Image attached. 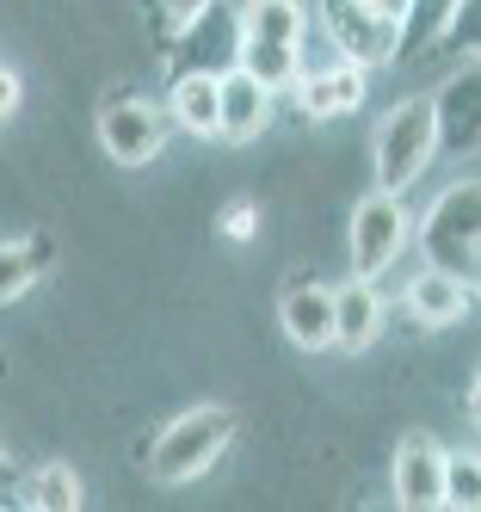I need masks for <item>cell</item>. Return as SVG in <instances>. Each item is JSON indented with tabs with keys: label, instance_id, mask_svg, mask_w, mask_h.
Returning a JSON list of instances; mask_svg holds the SVG:
<instances>
[{
	"label": "cell",
	"instance_id": "obj_1",
	"mask_svg": "<svg viewBox=\"0 0 481 512\" xmlns=\"http://www.w3.org/2000/svg\"><path fill=\"white\" fill-rule=\"evenodd\" d=\"M235 432H241V420H235V408H222V401H198V408L173 414L155 438H148V451H142L148 482H161V488L204 482V475L229 457Z\"/></svg>",
	"mask_w": 481,
	"mask_h": 512
},
{
	"label": "cell",
	"instance_id": "obj_2",
	"mask_svg": "<svg viewBox=\"0 0 481 512\" xmlns=\"http://www.w3.org/2000/svg\"><path fill=\"white\" fill-rule=\"evenodd\" d=\"M309 25L315 19L303 0H241V68H253L272 93L296 87Z\"/></svg>",
	"mask_w": 481,
	"mask_h": 512
},
{
	"label": "cell",
	"instance_id": "obj_3",
	"mask_svg": "<svg viewBox=\"0 0 481 512\" xmlns=\"http://www.w3.org/2000/svg\"><path fill=\"white\" fill-rule=\"evenodd\" d=\"M438 155H444V142H438V105H432V93L395 99L389 112H383V124H377V142H370L377 186L383 192H414L420 179L432 173Z\"/></svg>",
	"mask_w": 481,
	"mask_h": 512
},
{
	"label": "cell",
	"instance_id": "obj_4",
	"mask_svg": "<svg viewBox=\"0 0 481 512\" xmlns=\"http://www.w3.org/2000/svg\"><path fill=\"white\" fill-rule=\"evenodd\" d=\"M315 25L333 56H346L358 68H389L401 62V44H407V25L370 0H315Z\"/></svg>",
	"mask_w": 481,
	"mask_h": 512
},
{
	"label": "cell",
	"instance_id": "obj_5",
	"mask_svg": "<svg viewBox=\"0 0 481 512\" xmlns=\"http://www.w3.org/2000/svg\"><path fill=\"white\" fill-rule=\"evenodd\" d=\"M161 56L167 75H229L241 62V0H210L204 13H192L185 25L161 31Z\"/></svg>",
	"mask_w": 481,
	"mask_h": 512
},
{
	"label": "cell",
	"instance_id": "obj_6",
	"mask_svg": "<svg viewBox=\"0 0 481 512\" xmlns=\"http://www.w3.org/2000/svg\"><path fill=\"white\" fill-rule=\"evenodd\" d=\"M414 241L432 266H451L469 278L475 253H481V179H457V186H444L426 216L414 223Z\"/></svg>",
	"mask_w": 481,
	"mask_h": 512
},
{
	"label": "cell",
	"instance_id": "obj_7",
	"mask_svg": "<svg viewBox=\"0 0 481 512\" xmlns=\"http://www.w3.org/2000/svg\"><path fill=\"white\" fill-rule=\"evenodd\" d=\"M407 241H414V216H407V204H401V192H370V198H358V210H352V229H346V253H352V272L358 278H383L401 253H407Z\"/></svg>",
	"mask_w": 481,
	"mask_h": 512
},
{
	"label": "cell",
	"instance_id": "obj_8",
	"mask_svg": "<svg viewBox=\"0 0 481 512\" xmlns=\"http://www.w3.org/2000/svg\"><path fill=\"white\" fill-rule=\"evenodd\" d=\"M173 136L167 105L142 99V93H111L99 105V149L118 161V167H148Z\"/></svg>",
	"mask_w": 481,
	"mask_h": 512
},
{
	"label": "cell",
	"instance_id": "obj_9",
	"mask_svg": "<svg viewBox=\"0 0 481 512\" xmlns=\"http://www.w3.org/2000/svg\"><path fill=\"white\" fill-rule=\"evenodd\" d=\"M364 93H370V68H358V62H346V56H333V50H327V62H315V68L303 62V75H296V87H290L296 112L315 118V124L352 118L358 105H364Z\"/></svg>",
	"mask_w": 481,
	"mask_h": 512
},
{
	"label": "cell",
	"instance_id": "obj_10",
	"mask_svg": "<svg viewBox=\"0 0 481 512\" xmlns=\"http://www.w3.org/2000/svg\"><path fill=\"white\" fill-rule=\"evenodd\" d=\"M438 105V142L444 155H481V56H463L451 75L432 87Z\"/></svg>",
	"mask_w": 481,
	"mask_h": 512
},
{
	"label": "cell",
	"instance_id": "obj_11",
	"mask_svg": "<svg viewBox=\"0 0 481 512\" xmlns=\"http://www.w3.org/2000/svg\"><path fill=\"white\" fill-rule=\"evenodd\" d=\"M444 451L432 432H407L401 445H395V457H389V494H395V506H407V512H432V506H444Z\"/></svg>",
	"mask_w": 481,
	"mask_h": 512
},
{
	"label": "cell",
	"instance_id": "obj_12",
	"mask_svg": "<svg viewBox=\"0 0 481 512\" xmlns=\"http://www.w3.org/2000/svg\"><path fill=\"white\" fill-rule=\"evenodd\" d=\"M401 309H407V321L414 327H457L469 309H475V284L463 278V272H451V266H420L414 278H407V290H401Z\"/></svg>",
	"mask_w": 481,
	"mask_h": 512
},
{
	"label": "cell",
	"instance_id": "obj_13",
	"mask_svg": "<svg viewBox=\"0 0 481 512\" xmlns=\"http://www.w3.org/2000/svg\"><path fill=\"white\" fill-rule=\"evenodd\" d=\"M389 327V297L377 290V278H346L333 284V352H364L377 346Z\"/></svg>",
	"mask_w": 481,
	"mask_h": 512
},
{
	"label": "cell",
	"instance_id": "obj_14",
	"mask_svg": "<svg viewBox=\"0 0 481 512\" xmlns=\"http://www.w3.org/2000/svg\"><path fill=\"white\" fill-rule=\"evenodd\" d=\"M278 327L296 352H333V284L296 278L278 297Z\"/></svg>",
	"mask_w": 481,
	"mask_h": 512
},
{
	"label": "cell",
	"instance_id": "obj_15",
	"mask_svg": "<svg viewBox=\"0 0 481 512\" xmlns=\"http://www.w3.org/2000/svg\"><path fill=\"white\" fill-rule=\"evenodd\" d=\"M216 93H222V112H216V136L222 142H253L259 130L272 124V105H278V93L253 75V68H229V75L216 81Z\"/></svg>",
	"mask_w": 481,
	"mask_h": 512
},
{
	"label": "cell",
	"instance_id": "obj_16",
	"mask_svg": "<svg viewBox=\"0 0 481 512\" xmlns=\"http://www.w3.org/2000/svg\"><path fill=\"white\" fill-rule=\"evenodd\" d=\"M13 500L31 506V512H81L87 506V488H81V475H74L68 457H44V463H31L19 475Z\"/></svg>",
	"mask_w": 481,
	"mask_h": 512
},
{
	"label": "cell",
	"instance_id": "obj_17",
	"mask_svg": "<svg viewBox=\"0 0 481 512\" xmlns=\"http://www.w3.org/2000/svg\"><path fill=\"white\" fill-rule=\"evenodd\" d=\"M222 75H167V118L173 130L185 136H216V112H222V93H216Z\"/></svg>",
	"mask_w": 481,
	"mask_h": 512
},
{
	"label": "cell",
	"instance_id": "obj_18",
	"mask_svg": "<svg viewBox=\"0 0 481 512\" xmlns=\"http://www.w3.org/2000/svg\"><path fill=\"white\" fill-rule=\"evenodd\" d=\"M56 266V241L50 235H19L0 241V303H19L25 290Z\"/></svg>",
	"mask_w": 481,
	"mask_h": 512
},
{
	"label": "cell",
	"instance_id": "obj_19",
	"mask_svg": "<svg viewBox=\"0 0 481 512\" xmlns=\"http://www.w3.org/2000/svg\"><path fill=\"white\" fill-rule=\"evenodd\" d=\"M444 506L481 512V451H451L444 457Z\"/></svg>",
	"mask_w": 481,
	"mask_h": 512
},
{
	"label": "cell",
	"instance_id": "obj_20",
	"mask_svg": "<svg viewBox=\"0 0 481 512\" xmlns=\"http://www.w3.org/2000/svg\"><path fill=\"white\" fill-rule=\"evenodd\" d=\"M438 50H451V56H475L481 50V0H457L451 19H444V31H438Z\"/></svg>",
	"mask_w": 481,
	"mask_h": 512
},
{
	"label": "cell",
	"instance_id": "obj_21",
	"mask_svg": "<svg viewBox=\"0 0 481 512\" xmlns=\"http://www.w3.org/2000/svg\"><path fill=\"white\" fill-rule=\"evenodd\" d=\"M216 235L222 241H253L259 235V204L253 198H229V204L216 210Z\"/></svg>",
	"mask_w": 481,
	"mask_h": 512
},
{
	"label": "cell",
	"instance_id": "obj_22",
	"mask_svg": "<svg viewBox=\"0 0 481 512\" xmlns=\"http://www.w3.org/2000/svg\"><path fill=\"white\" fill-rule=\"evenodd\" d=\"M148 7L161 13V31H173V25H185V19H192V13H204L210 0H148Z\"/></svg>",
	"mask_w": 481,
	"mask_h": 512
},
{
	"label": "cell",
	"instance_id": "obj_23",
	"mask_svg": "<svg viewBox=\"0 0 481 512\" xmlns=\"http://www.w3.org/2000/svg\"><path fill=\"white\" fill-rule=\"evenodd\" d=\"M19 99H25V81L13 75V68H7V62H0V124H7V118L19 112Z\"/></svg>",
	"mask_w": 481,
	"mask_h": 512
},
{
	"label": "cell",
	"instance_id": "obj_24",
	"mask_svg": "<svg viewBox=\"0 0 481 512\" xmlns=\"http://www.w3.org/2000/svg\"><path fill=\"white\" fill-rule=\"evenodd\" d=\"M19 475H25V463H19L13 451H0V500H13V488H19Z\"/></svg>",
	"mask_w": 481,
	"mask_h": 512
},
{
	"label": "cell",
	"instance_id": "obj_25",
	"mask_svg": "<svg viewBox=\"0 0 481 512\" xmlns=\"http://www.w3.org/2000/svg\"><path fill=\"white\" fill-rule=\"evenodd\" d=\"M469 420L481 426V364H475V377H469Z\"/></svg>",
	"mask_w": 481,
	"mask_h": 512
},
{
	"label": "cell",
	"instance_id": "obj_26",
	"mask_svg": "<svg viewBox=\"0 0 481 512\" xmlns=\"http://www.w3.org/2000/svg\"><path fill=\"white\" fill-rule=\"evenodd\" d=\"M370 7H383V13H395V19L407 25V13H414V0H370Z\"/></svg>",
	"mask_w": 481,
	"mask_h": 512
},
{
	"label": "cell",
	"instance_id": "obj_27",
	"mask_svg": "<svg viewBox=\"0 0 481 512\" xmlns=\"http://www.w3.org/2000/svg\"><path fill=\"white\" fill-rule=\"evenodd\" d=\"M469 284H475V290H481V253H475V266H469Z\"/></svg>",
	"mask_w": 481,
	"mask_h": 512
},
{
	"label": "cell",
	"instance_id": "obj_28",
	"mask_svg": "<svg viewBox=\"0 0 481 512\" xmlns=\"http://www.w3.org/2000/svg\"><path fill=\"white\" fill-rule=\"evenodd\" d=\"M7 371H13V358H7V352H0V377H7Z\"/></svg>",
	"mask_w": 481,
	"mask_h": 512
},
{
	"label": "cell",
	"instance_id": "obj_29",
	"mask_svg": "<svg viewBox=\"0 0 481 512\" xmlns=\"http://www.w3.org/2000/svg\"><path fill=\"white\" fill-rule=\"evenodd\" d=\"M475 56H481V50H475Z\"/></svg>",
	"mask_w": 481,
	"mask_h": 512
}]
</instances>
